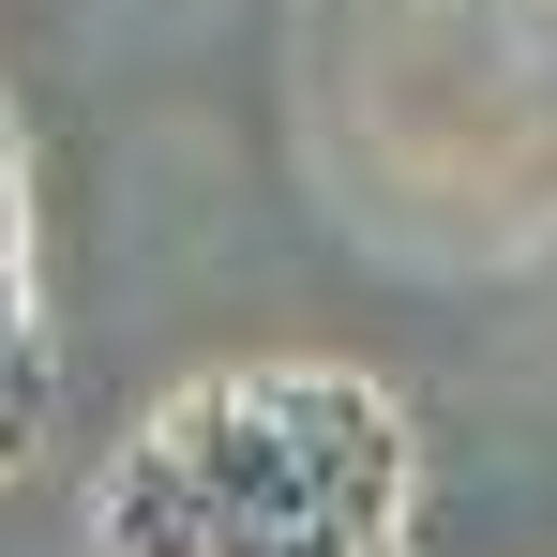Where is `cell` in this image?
I'll return each instance as SVG.
<instances>
[{
  "mask_svg": "<svg viewBox=\"0 0 557 557\" xmlns=\"http://www.w3.org/2000/svg\"><path fill=\"white\" fill-rule=\"evenodd\" d=\"M46 422V347H30V272H15V182H0V453Z\"/></svg>",
  "mask_w": 557,
  "mask_h": 557,
  "instance_id": "cell-2",
  "label": "cell"
},
{
  "mask_svg": "<svg viewBox=\"0 0 557 557\" xmlns=\"http://www.w3.org/2000/svg\"><path fill=\"white\" fill-rule=\"evenodd\" d=\"M407 407L332 362H257L136 422L91 497V557H392Z\"/></svg>",
  "mask_w": 557,
  "mask_h": 557,
  "instance_id": "cell-1",
  "label": "cell"
}]
</instances>
